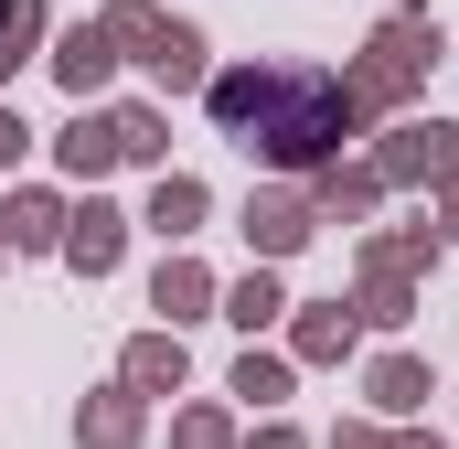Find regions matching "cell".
Returning <instances> with one entry per match:
<instances>
[{"label":"cell","mask_w":459,"mask_h":449,"mask_svg":"<svg viewBox=\"0 0 459 449\" xmlns=\"http://www.w3.org/2000/svg\"><path fill=\"white\" fill-rule=\"evenodd\" d=\"M11 150H22V128H11V118H0V161H11Z\"/></svg>","instance_id":"obj_3"},{"label":"cell","mask_w":459,"mask_h":449,"mask_svg":"<svg viewBox=\"0 0 459 449\" xmlns=\"http://www.w3.org/2000/svg\"><path fill=\"white\" fill-rule=\"evenodd\" d=\"M97 75H108V54H97V32H75V43H65V86H75V97H86V86H97Z\"/></svg>","instance_id":"obj_2"},{"label":"cell","mask_w":459,"mask_h":449,"mask_svg":"<svg viewBox=\"0 0 459 449\" xmlns=\"http://www.w3.org/2000/svg\"><path fill=\"white\" fill-rule=\"evenodd\" d=\"M214 118L246 128V139H267L278 161H310V150L342 139V86L332 75H225L214 86Z\"/></svg>","instance_id":"obj_1"}]
</instances>
